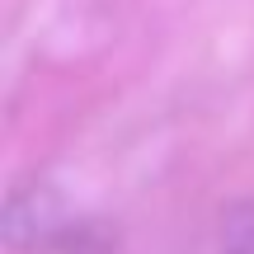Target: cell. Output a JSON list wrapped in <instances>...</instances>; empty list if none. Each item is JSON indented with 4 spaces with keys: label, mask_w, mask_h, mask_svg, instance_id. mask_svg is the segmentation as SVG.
<instances>
[{
    "label": "cell",
    "mask_w": 254,
    "mask_h": 254,
    "mask_svg": "<svg viewBox=\"0 0 254 254\" xmlns=\"http://www.w3.org/2000/svg\"><path fill=\"white\" fill-rule=\"evenodd\" d=\"M202 254H254V198L221 207Z\"/></svg>",
    "instance_id": "obj_2"
},
{
    "label": "cell",
    "mask_w": 254,
    "mask_h": 254,
    "mask_svg": "<svg viewBox=\"0 0 254 254\" xmlns=\"http://www.w3.org/2000/svg\"><path fill=\"white\" fill-rule=\"evenodd\" d=\"M62 226H66V217H62V202H57L52 189H28V193H19V198L9 202V212H5V236L9 240L24 236V245H19V250L52 245Z\"/></svg>",
    "instance_id": "obj_1"
}]
</instances>
